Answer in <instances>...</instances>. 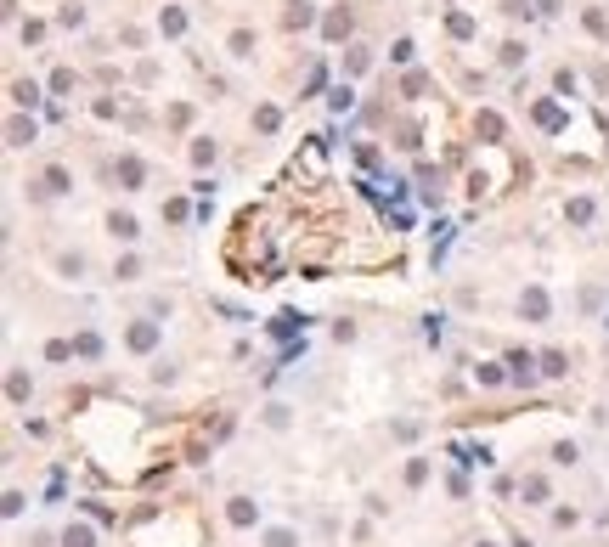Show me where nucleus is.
Returning <instances> with one entry per match:
<instances>
[{
  "label": "nucleus",
  "mask_w": 609,
  "mask_h": 547,
  "mask_svg": "<svg viewBox=\"0 0 609 547\" xmlns=\"http://www.w3.org/2000/svg\"><path fill=\"white\" fill-rule=\"evenodd\" d=\"M63 542H68V547H90L96 536H90V525H68V536H63Z\"/></svg>",
  "instance_id": "nucleus-1"
},
{
  "label": "nucleus",
  "mask_w": 609,
  "mask_h": 547,
  "mask_svg": "<svg viewBox=\"0 0 609 547\" xmlns=\"http://www.w3.org/2000/svg\"><path fill=\"white\" fill-rule=\"evenodd\" d=\"M113 237H125V243H130V237H136V221H130V215H113Z\"/></svg>",
  "instance_id": "nucleus-2"
},
{
  "label": "nucleus",
  "mask_w": 609,
  "mask_h": 547,
  "mask_svg": "<svg viewBox=\"0 0 609 547\" xmlns=\"http://www.w3.org/2000/svg\"><path fill=\"white\" fill-rule=\"evenodd\" d=\"M265 547H294V536H288V531H271V536H265Z\"/></svg>",
  "instance_id": "nucleus-4"
},
{
  "label": "nucleus",
  "mask_w": 609,
  "mask_h": 547,
  "mask_svg": "<svg viewBox=\"0 0 609 547\" xmlns=\"http://www.w3.org/2000/svg\"><path fill=\"white\" fill-rule=\"evenodd\" d=\"M519 305H525V311H531V316H541V311H547V299H541L536 288H531V294H525V299H519Z\"/></svg>",
  "instance_id": "nucleus-3"
}]
</instances>
